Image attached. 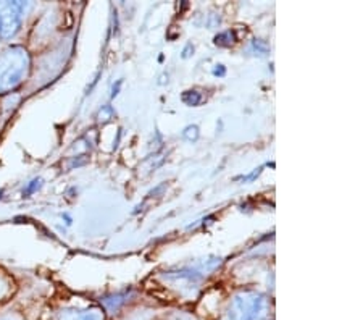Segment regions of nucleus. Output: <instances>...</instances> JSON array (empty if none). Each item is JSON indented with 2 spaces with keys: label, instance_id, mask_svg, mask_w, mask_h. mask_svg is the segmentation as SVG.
<instances>
[{
  "label": "nucleus",
  "instance_id": "obj_1",
  "mask_svg": "<svg viewBox=\"0 0 363 320\" xmlns=\"http://www.w3.org/2000/svg\"><path fill=\"white\" fill-rule=\"evenodd\" d=\"M270 299L260 291L242 289L231 298L226 309V320H268Z\"/></svg>",
  "mask_w": 363,
  "mask_h": 320
},
{
  "label": "nucleus",
  "instance_id": "obj_2",
  "mask_svg": "<svg viewBox=\"0 0 363 320\" xmlns=\"http://www.w3.org/2000/svg\"><path fill=\"white\" fill-rule=\"evenodd\" d=\"M31 58L26 49L10 48L0 52V94L15 89L28 77Z\"/></svg>",
  "mask_w": 363,
  "mask_h": 320
},
{
  "label": "nucleus",
  "instance_id": "obj_3",
  "mask_svg": "<svg viewBox=\"0 0 363 320\" xmlns=\"http://www.w3.org/2000/svg\"><path fill=\"white\" fill-rule=\"evenodd\" d=\"M28 7L29 4L25 2H0V38L11 39L16 36Z\"/></svg>",
  "mask_w": 363,
  "mask_h": 320
},
{
  "label": "nucleus",
  "instance_id": "obj_4",
  "mask_svg": "<svg viewBox=\"0 0 363 320\" xmlns=\"http://www.w3.org/2000/svg\"><path fill=\"white\" fill-rule=\"evenodd\" d=\"M58 320H105L102 307H67L58 314Z\"/></svg>",
  "mask_w": 363,
  "mask_h": 320
},
{
  "label": "nucleus",
  "instance_id": "obj_5",
  "mask_svg": "<svg viewBox=\"0 0 363 320\" xmlns=\"http://www.w3.org/2000/svg\"><path fill=\"white\" fill-rule=\"evenodd\" d=\"M128 298H130V294L128 293H118V294H112V296H107L102 301L104 304V311H108V312H116L120 309L123 304H126Z\"/></svg>",
  "mask_w": 363,
  "mask_h": 320
},
{
  "label": "nucleus",
  "instance_id": "obj_6",
  "mask_svg": "<svg viewBox=\"0 0 363 320\" xmlns=\"http://www.w3.org/2000/svg\"><path fill=\"white\" fill-rule=\"evenodd\" d=\"M183 101L186 104H189V106H197V104L201 102V94H197L196 91H189L183 96Z\"/></svg>",
  "mask_w": 363,
  "mask_h": 320
},
{
  "label": "nucleus",
  "instance_id": "obj_7",
  "mask_svg": "<svg viewBox=\"0 0 363 320\" xmlns=\"http://www.w3.org/2000/svg\"><path fill=\"white\" fill-rule=\"evenodd\" d=\"M220 67H221V65H220ZM213 73H215V75H225V68H223V67H221L220 70H218V68H216Z\"/></svg>",
  "mask_w": 363,
  "mask_h": 320
},
{
  "label": "nucleus",
  "instance_id": "obj_8",
  "mask_svg": "<svg viewBox=\"0 0 363 320\" xmlns=\"http://www.w3.org/2000/svg\"><path fill=\"white\" fill-rule=\"evenodd\" d=\"M4 320H9V319H4Z\"/></svg>",
  "mask_w": 363,
  "mask_h": 320
}]
</instances>
